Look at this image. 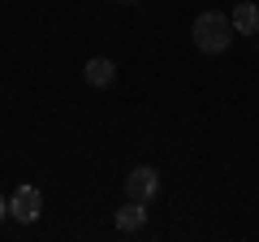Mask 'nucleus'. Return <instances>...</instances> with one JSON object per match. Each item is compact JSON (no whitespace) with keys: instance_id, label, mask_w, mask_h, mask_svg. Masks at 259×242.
Instances as JSON below:
<instances>
[{"instance_id":"nucleus-8","label":"nucleus","mask_w":259,"mask_h":242,"mask_svg":"<svg viewBox=\"0 0 259 242\" xmlns=\"http://www.w3.org/2000/svg\"><path fill=\"white\" fill-rule=\"evenodd\" d=\"M121 5H134V0H121Z\"/></svg>"},{"instance_id":"nucleus-6","label":"nucleus","mask_w":259,"mask_h":242,"mask_svg":"<svg viewBox=\"0 0 259 242\" xmlns=\"http://www.w3.org/2000/svg\"><path fill=\"white\" fill-rule=\"evenodd\" d=\"M82 74H87V83H91V87H112V78H117V65H112L108 56H91Z\"/></svg>"},{"instance_id":"nucleus-4","label":"nucleus","mask_w":259,"mask_h":242,"mask_svg":"<svg viewBox=\"0 0 259 242\" xmlns=\"http://www.w3.org/2000/svg\"><path fill=\"white\" fill-rule=\"evenodd\" d=\"M112 225H117V233H139L143 225H147V204L130 199L125 208H117V212H112Z\"/></svg>"},{"instance_id":"nucleus-5","label":"nucleus","mask_w":259,"mask_h":242,"mask_svg":"<svg viewBox=\"0 0 259 242\" xmlns=\"http://www.w3.org/2000/svg\"><path fill=\"white\" fill-rule=\"evenodd\" d=\"M233 30L238 35H246V39H255L259 35V5H250V0H242V5H233Z\"/></svg>"},{"instance_id":"nucleus-1","label":"nucleus","mask_w":259,"mask_h":242,"mask_svg":"<svg viewBox=\"0 0 259 242\" xmlns=\"http://www.w3.org/2000/svg\"><path fill=\"white\" fill-rule=\"evenodd\" d=\"M233 18L229 13H216V9H207V13H199L194 18V26H190V39L199 44V52H207V56H216V52H225V48L233 44Z\"/></svg>"},{"instance_id":"nucleus-3","label":"nucleus","mask_w":259,"mask_h":242,"mask_svg":"<svg viewBox=\"0 0 259 242\" xmlns=\"http://www.w3.org/2000/svg\"><path fill=\"white\" fill-rule=\"evenodd\" d=\"M156 190H160V173H156L151 165L130 169V177H125V195H130V199H139V204H151V199H156Z\"/></svg>"},{"instance_id":"nucleus-7","label":"nucleus","mask_w":259,"mask_h":242,"mask_svg":"<svg viewBox=\"0 0 259 242\" xmlns=\"http://www.w3.org/2000/svg\"><path fill=\"white\" fill-rule=\"evenodd\" d=\"M5 216H9V199L0 195V221H5Z\"/></svg>"},{"instance_id":"nucleus-9","label":"nucleus","mask_w":259,"mask_h":242,"mask_svg":"<svg viewBox=\"0 0 259 242\" xmlns=\"http://www.w3.org/2000/svg\"><path fill=\"white\" fill-rule=\"evenodd\" d=\"M255 39H259V35H255Z\"/></svg>"},{"instance_id":"nucleus-2","label":"nucleus","mask_w":259,"mask_h":242,"mask_svg":"<svg viewBox=\"0 0 259 242\" xmlns=\"http://www.w3.org/2000/svg\"><path fill=\"white\" fill-rule=\"evenodd\" d=\"M39 212H44V195H39V186H18V190H13V199H9V216H13V221L30 225V221H39Z\"/></svg>"}]
</instances>
